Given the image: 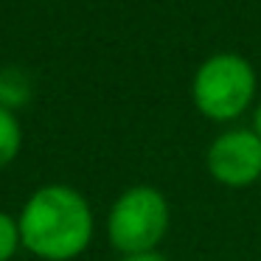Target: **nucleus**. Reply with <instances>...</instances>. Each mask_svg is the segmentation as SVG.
Returning <instances> with one entry per match:
<instances>
[{
	"label": "nucleus",
	"mask_w": 261,
	"mask_h": 261,
	"mask_svg": "<svg viewBox=\"0 0 261 261\" xmlns=\"http://www.w3.org/2000/svg\"><path fill=\"white\" fill-rule=\"evenodd\" d=\"M31 98V82L23 70L6 68L0 70V107L3 110H17L23 104H29Z\"/></svg>",
	"instance_id": "39448f33"
},
{
	"label": "nucleus",
	"mask_w": 261,
	"mask_h": 261,
	"mask_svg": "<svg viewBox=\"0 0 261 261\" xmlns=\"http://www.w3.org/2000/svg\"><path fill=\"white\" fill-rule=\"evenodd\" d=\"M250 129H253L255 135L261 138V104L255 107V113H253V126H250Z\"/></svg>",
	"instance_id": "1a4fd4ad"
},
{
	"label": "nucleus",
	"mask_w": 261,
	"mask_h": 261,
	"mask_svg": "<svg viewBox=\"0 0 261 261\" xmlns=\"http://www.w3.org/2000/svg\"><path fill=\"white\" fill-rule=\"evenodd\" d=\"M20 247H23V239H20L17 219L6 211H0V261H12Z\"/></svg>",
	"instance_id": "0eeeda50"
},
{
	"label": "nucleus",
	"mask_w": 261,
	"mask_h": 261,
	"mask_svg": "<svg viewBox=\"0 0 261 261\" xmlns=\"http://www.w3.org/2000/svg\"><path fill=\"white\" fill-rule=\"evenodd\" d=\"M20 239L42 261H73L90 247L96 219L82 191L65 182L37 188L17 216Z\"/></svg>",
	"instance_id": "f257e3e1"
},
{
	"label": "nucleus",
	"mask_w": 261,
	"mask_h": 261,
	"mask_svg": "<svg viewBox=\"0 0 261 261\" xmlns=\"http://www.w3.org/2000/svg\"><path fill=\"white\" fill-rule=\"evenodd\" d=\"M121 261H166L163 255L158 253V250H152V253H138V255H124Z\"/></svg>",
	"instance_id": "6e6552de"
},
{
	"label": "nucleus",
	"mask_w": 261,
	"mask_h": 261,
	"mask_svg": "<svg viewBox=\"0 0 261 261\" xmlns=\"http://www.w3.org/2000/svg\"><path fill=\"white\" fill-rule=\"evenodd\" d=\"M191 96L197 110L211 121H233L255 96V70L239 54H216L194 73Z\"/></svg>",
	"instance_id": "7ed1b4c3"
},
{
	"label": "nucleus",
	"mask_w": 261,
	"mask_h": 261,
	"mask_svg": "<svg viewBox=\"0 0 261 261\" xmlns=\"http://www.w3.org/2000/svg\"><path fill=\"white\" fill-rule=\"evenodd\" d=\"M20 146H23V129L20 121L14 118L12 110L0 107V169H6L17 160Z\"/></svg>",
	"instance_id": "423d86ee"
},
{
	"label": "nucleus",
	"mask_w": 261,
	"mask_h": 261,
	"mask_svg": "<svg viewBox=\"0 0 261 261\" xmlns=\"http://www.w3.org/2000/svg\"><path fill=\"white\" fill-rule=\"evenodd\" d=\"M171 222L169 199L154 186H132L107 214V239L121 255L152 253Z\"/></svg>",
	"instance_id": "f03ea898"
},
{
	"label": "nucleus",
	"mask_w": 261,
	"mask_h": 261,
	"mask_svg": "<svg viewBox=\"0 0 261 261\" xmlns=\"http://www.w3.org/2000/svg\"><path fill=\"white\" fill-rule=\"evenodd\" d=\"M208 174L225 188L261 182V138L253 129H227L214 138L205 154Z\"/></svg>",
	"instance_id": "20e7f679"
}]
</instances>
